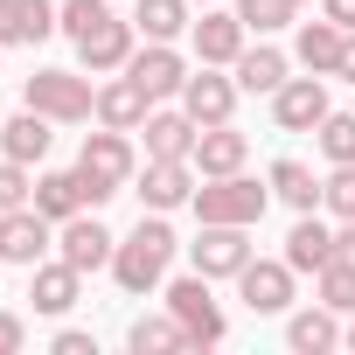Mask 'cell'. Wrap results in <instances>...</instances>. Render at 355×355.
<instances>
[{
	"label": "cell",
	"mask_w": 355,
	"mask_h": 355,
	"mask_svg": "<svg viewBox=\"0 0 355 355\" xmlns=\"http://www.w3.org/2000/svg\"><path fill=\"white\" fill-rule=\"evenodd\" d=\"M174 251H182V237L167 230V216H160V209H139V223H132V230L119 237V251H112V279H119V293H125V300L160 293Z\"/></svg>",
	"instance_id": "cell-1"
},
{
	"label": "cell",
	"mask_w": 355,
	"mask_h": 355,
	"mask_svg": "<svg viewBox=\"0 0 355 355\" xmlns=\"http://www.w3.org/2000/svg\"><path fill=\"white\" fill-rule=\"evenodd\" d=\"M196 223H265V209H272V182H251V174L237 167V174H202L196 182Z\"/></svg>",
	"instance_id": "cell-2"
},
{
	"label": "cell",
	"mask_w": 355,
	"mask_h": 355,
	"mask_svg": "<svg viewBox=\"0 0 355 355\" xmlns=\"http://www.w3.org/2000/svg\"><path fill=\"white\" fill-rule=\"evenodd\" d=\"M21 105L49 112L56 125H84V119H98V84H91V70H35V77H21Z\"/></svg>",
	"instance_id": "cell-3"
},
{
	"label": "cell",
	"mask_w": 355,
	"mask_h": 355,
	"mask_svg": "<svg viewBox=\"0 0 355 355\" xmlns=\"http://www.w3.org/2000/svg\"><path fill=\"white\" fill-rule=\"evenodd\" d=\"M216 279H202V272H189V279H167L160 286V300H167V313L189 327V348H216L223 334H230V313L216 306V293H209Z\"/></svg>",
	"instance_id": "cell-4"
},
{
	"label": "cell",
	"mask_w": 355,
	"mask_h": 355,
	"mask_svg": "<svg viewBox=\"0 0 355 355\" xmlns=\"http://www.w3.org/2000/svg\"><path fill=\"white\" fill-rule=\"evenodd\" d=\"M77 167L91 174V182H105L112 196H125V189L139 182V153H132V132H119V125H98V132H84V153H77Z\"/></svg>",
	"instance_id": "cell-5"
},
{
	"label": "cell",
	"mask_w": 355,
	"mask_h": 355,
	"mask_svg": "<svg viewBox=\"0 0 355 355\" xmlns=\"http://www.w3.org/2000/svg\"><path fill=\"white\" fill-rule=\"evenodd\" d=\"M189 258H196V272H202V279H237V272L258 258L251 223H202V230H196V244H189Z\"/></svg>",
	"instance_id": "cell-6"
},
{
	"label": "cell",
	"mask_w": 355,
	"mask_h": 355,
	"mask_svg": "<svg viewBox=\"0 0 355 355\" xmlns=\"http://www.w3.org/2000/svg\"><path fill=\"white\" fill-rule=\"evenodd\" d=\"M56 251V223L28 202V209H0V265H42Z\"/></svg>",
	"instance_id": "cell-7"
},
{
	"label": "cell",
	"mask_w": 355,
	"mask_h": 355,
	"mask_svg": "<svg viewBox=\"0 0 355 355\" xmlns=\"http://www.w3.org/2000/svg\"><path fill=\"white\" fill-rule=\"evenodd\" d=\"M244 42H251V28L237 21V8H202V15L189 21V49H196V63L230 70V63L244 56Z\"/></svg>",
	"instance_id": "cell-8"
},
{
	"label": "cell",
	"mask_w": 355,
	"mask_h": 355,
	"mask_svg": "<svg viewBox=\"0 0 355 355\" xmlns=\"http://www.w3.org/2000/svg\"><path fill=\"white\" fill-rule=\"evenodd\" d=\"M334 112V98H327V77H286L279 91H272V125L279 132H313L320 119Z\"/></svg>",
	"instance_id": "cell-9"
},
{
	"label": "cell",
	"mask_w": 355,
	"mask_h": 355,
	"mask_svg": "<svg viewBox=\"0 0 355 355\" xmlns=\"http://www.w3.org/2000/svg\"><path fill=\"white\" fill-rule=\"evenodd\" d=\"M112 251H119V237L98 223V209H84V216L56 223V258H63V265H77L84 279H91V272H112Z\"/></svg>",
	"instance_id": "cell-10"
},
{
	"label": "cell",
	"mask_w": 355,
	"mask_h": 355,
	"mask_svg": "<svg viewBox=\"0 0 355 355\" xmlns=\"http://www.w3.org/2000/svg\"><path fill=\"white\" fill-rule=\"evenodd\" d=\"M125 77H132L153 105H167V98H182V84H189V56L174 49V42H139L132 63H125Z\"/></svg>",
	"instance_id": "cell-11"
},
{
	"label": "cell",
	"mask_w": 355,
	"mask_h": 355,
	"mask_svg": "<svg viewBox=\"0 0 355 355\" xmlns=\"http://www.w3.org/2000/svg\"><path fill=\"white\" fill-rule=\"evenodd\" d=\"M237 77H223L216 63H202V70H189V84H182V112L196 119V125H230L237 119Z\"/></svg>",
	"instance_id": "cell-12"
},
{
	"label": "cell",
	"mask_w": 355,
	"mask_h": 355,
	"mask_svg": "<svg viewBox=\"0 0 355 355\" xmlns=\"http://www.w3.org/2000/svg\"><path fill=\"white\" fill-rule=\"evenodd\" d=\"M132 49H139V28H132V15L119 21V15H105L91 35H77V63L91 70V77H112V70H125L132 63Z\"/></svg>",
	"instance_id": "cell-13"
},
{
	"label": "cell",
	"mask_w": 355,
	"mask_h": 355,
	"mask_svg": "<svg viewBox=\"0 0 355 355\" xmlns=\"http://www.w3.org/2000/svg\"><path fill=\"white\" fill-rule=\"evenodd\" d=\"M293 286H300V272L286 258H251L237 272V293H244L251 313H293Z\"/></svg>",
	"instance_id": "cell-14"
},
{
	"label": "cell",
	"mask_w": 355,
	"mask_h": 355,
	"mask_svg": "<svg viewBox=\"0 0 355 355\" xmlns=\"http://www.w3.org/2000/svg\"><path fill=\"white\" fill-rule=\"evenodd\" d=\"M196 182H202V174H196V160H146L139 167V209H182V202H196Z\"/></svg>",
	"instance_id": "cell-15"
},
{
	"label": "cell",
	"mask_w": 355,
	"mask_h": 355,
	"mask_svg": "<svg viewBox=\"0 0 355 355\" xmlns=\"http://www.w3.org/2000/svg\"><path fill=\"white\" fill-rule=\"evenodd\" d=\"M77 293H84V272H77V265H63V258H42V265H28V300H35V313L63 320V313L77 306Z\"/></svg>",
	"instance_id": "cell-16"
},
{
	"label": "cell",
	"mask_w": 355,
	"mask_h": 355,
	"mask_svg": "<svg viewBox=\"0 0 355 355\" xmlns=\"http://www.w3.org/2000/svg\"><path fill=\"white\" fill-rule=\"evenodd\" d=\"M341 334H348V320H341L327 300L286 313V348H293V355H327V348H341Z\"/></svg>",
	"instance_id": "cell-17"
},
{
	"label": "cell",
	"mask_w": 355,
	"mask_h": 355,
	"mask_svg": "<svg viewBox=\"0 0 355 355\" xmlns=\"http://www.w3.org/2000/svg\"><path fill=\"white\" fill-rule=\"evenodd\" d=\"M35 209H42L49 223L84 216V209H91V182H84V167H49V174H35Z\"/></svg>",
	"instance_id": "cell-18"
},
{
	"label": "cell",
	"mask_w": 355,
	"mask_h": 355,
	"mask_svg": "<svg viewBox=\"0 0 355 355\" xmlns=\"http://www.w3.org/2000/svg\"><path fill=\"white\" fill-rule=\"evenodd\" d=\"M49 146H56V119L49 112H35V105H21L8 125H0V153H8V160H49Z\"/></svg>",
	"instance_id": "cell-19"
},
{
	"label": "cell",
	"mask_w": 355,
	"mask_h": 355,
	"mask_svg": "<svg viewBox=\"0 0 355 355\" xmlns=\"http://www.w3.org/2000/svg\"><path fill=\"white\" fill-rule=\"evenodd\" d=\"M230 77H237V91H251V98H272V91L293 77V63H286V49H272V42L258 35V42H244V56L230 63Z\"/></svg>",
	"instance_id": "cell-20"
},
{
	"label": "cell",
	"mask_w": 355,
	"mask_h": 355,
	"mask_svg": "<svg viewBox=\"0 0 355 355\" xmlns=\"http://www.w3.org/2000/svg\"><path fill=\"white\" fill-rule=\"evenodd\" d=\"M146 112H153V98L125 77V70H112L105 84H98V125H119V132H139L146 125Z\"/></svg>",
	"instance_id": "cell-21"
},
{
	"label": "cell",
	"mask_w": 355,
	"mask_h": 355,
	"mask_svg": "<svg viewBox=\"0 0 355 355\" xmlns=\"http://www.w3.org/2000/svg\"><path fill=\"white\" fill-rule=\"evenodd\" d=\"M279 258H286L300 279H306V272H320V265L334 258V223H327L320 209H306V216L286 230V251H279Z\"/></svg>",
	"instance_id": "cell-22"
},
{
	"label": "cell",
	"mask_w": 355,
	"mask_h": 355,
	"mask_svg": "<svg viewBox=\"0 0 355 355\" xmlns=\"http://www.w3.org/2000/svg\"><path fill=\"white\" fill-rule=\"evenodd\" d=\"M139 132H146V160H189V153H196V132H202V125H196L189 112H167V105H153Z\"/></svg>",
	"instance_id": "cell-23"
},
{
	"label": "cell",
	"mask_w": 355,
	"mask_h": 355,
	"mask_svg": "<svg viewBox=\"0 0 355 355\" xmlns=\"http://www.w3.org/2000/svg\"><path fill=\"white\" fill-rule=\"evenodd\" d=\"M341 42H348V28L320 15V21H300V35H293V56H300L313 77H334V70H341Z\"/></svg>",
	"instance_id": "cell-24"
},
{
	"label": "cell",
	"mask_w": 355,
	"mask_h": 355,
	"mask_svg": "<svg viewBox=\"0 0 355 355\" xmlns=\"http://www.w3.org/2000/svg\"><path fill=\"white\" fill-rule=\"evenodd\" d=\"M189 160H196V174H237V167L251 160V139H244L237 125H202Z\"/></svg>",
	"instance_id": "cell-25"
},
{
	"label": "cell",
	"mask_w": 355,
	"mask_h": 355,
	"mask_svg": "<svg viewBox=\"0 0 355 355\" xmlns=\"http://www.w3.org/2000/svg\"><path fill=\"white\" fill-rule=\"evenodd\" d=\"M265 182H272V196H279L293 216L320 209V174H313L306 160H293V153H286V160H272V167H265Z\"/></svg>",
	"instance_id": "cell-26"
},
{
	"label": "cell",
	"mask_w": 355,
	"mask_h": 355,
	"mask_svg": "<svg viewBox=\"0 0 355 355\" xmlns=\"http://www.w3.org/2000/svg\"><path fill=\"white\" fill-rule=\"evenodd\" d=\"M189 21H196V0H132L139 42H174V35H189Z\"/></svg>",
	"instance_id": "cell-27"
},
{
	"label": "cell",
	"mask_w": 355,
	"mask_h": 355,
	"mask_svg": "<svg viewBox=\"0 0 355 355\" xmlns=\"http://www.w3.org/2000/svg\"><path fill=\"white\" fill-rule=\"evenodd\" d=\"M125 348H132V355H182V348H189V327L174 320V313H139V320L125 327Z\"/></svg>",
	"instance_id": "cell-28"
},
{
	"label": "cell",
	"mask_w": 355,
	"mask_h": 355,
	"mask_svg": "<svg viewBox=\"0 0 355 355\" xmlns=\"http://www.w3.org/2000/svg\"><path fill=\"white\" fill-rule=\"evenodd\" d=\"M313 146L327 153V167H348V160H355V112H327V119L313 125Z\"/></svg>",
	"instance_id": "cell-29"
},
{
	"label": "cell",
	"mask_w": 355,
	"mask_h": 355,
	"mask_svg": "<svg viewBox=\"0 0 355 355\" xmlns=\"http://www.w3.org/2000/svg\"><path fill=\"white\" fill-rule=\"evenodd\" d=\"M313 300H327V306L348 320V313H355V265H334V258H327V265L313 272Z\"/></svg>",
	"instance_id": "cell-30"
},
{
	"label": "cell",
	"mask_w": 355,
	"mask_h": 355,
	"mask_svg": "<svg viewBox=\"0 0 355 355\" xmlns=\"http://www.w3.org/2000/svg\"><path fill=\"white\" fill-rule=\"evenodd\" d=\"M320 209L334 223H355V160L348 167H327V182H320Z\"/></svg>",
	"instance_id": "cell-31"
},
{
	"label": "cell",
	"mask_w": 355,
	"mask_h": 355,
	"mask_svg": "<svg viewBox=\"0 0 355 355\" xmlns=\"http://www.w3.org/2000/svg\"><path fill=\"white\" fill-rule=\"evenodd\" d=\"M105 15H112V0H56V35L77 42V35H91Z\"/></svg>",
	"instance_id": "cell-32"
},
{
	"label": "cell",
	"mask_w": 355,
	"mask_h": 355,
	"mask_svg": "<svg viewBox=\"0 0 355 355\" xmlns=\"http://www.w3.org/2000/svg\"><path fill=\"white\" fill-rule=\"evenodd\" d=\"M293 15H300L293 0H237V21H244L251 35H279V28H286Z\"/></svg>",
	"instance_id": "cell-33"
},
{
	"label": "cell",
	"mask_w": 355,
	"mask_h": 355,
	"mask_svg": "<svg viewBox=\"0 0 355 355\" xmlns=\"http://www.w3.org/2000/svg\"><path fill=\"white\" fill-rule=\"evenodd\" d=\"M28 202H35L28 160H8V153H0V209H28Z\"/></svg>",
	"instance_id": "cell-34"
},
{
	"label": "cell",
	"mask_w": 355,
	"mask_h": 355,
	"mask_svg": "<svg viewBox=\"0 0 355 355\" xmlns=\"http://www.w3.org/2000/svg\"><path fill=\"white\" fill-rule=\"evenodd\" d=\"M28 42V0H0V49Z\"/></svg>",
	"instance_id": "cell-35"
},
{
	"label": "cell",
	"mask_w": 355,
	"mask_h": 355,
	"mask_svg": "<svg viewBox=\"0 0 355 355\" xmlns=\"http://www.w3.org/2000/svg\"><path fill=\"white\" fill-rule=\"evenodd\" d=\"M21 348H28V320L15 306H0V355H21Z\"/></svg>",
	"instance_id": "cell-36"
},
{
	"label": "cell",
	"mask_w": 355,
	"mask_h": 355,
	"mask_svg": "<svg viewBox=\"0 0 355 355\" xmlns=\"http://www.w3.org/2000/svg\"><path fill=\"white\" fill-rule=\"evenodd\" d=\"M56 35V0H28V42H49Z\"/></svg>",
	"instance_id": "cell-37"
},
{
	"label": "cell",
	"mask_w": 355,
	"mask_h": 355,
	"mask_svg": "<svg viewBox=\"0 0 355 355\" xmlns=\"http://www.w3.org/2000/svg\"><path fill=\"white\" fill-rule=\"evenodd\" d=\"M56 355H98V341L84 334V327H56V341H49Z\"/></svg>",
	"instance_id": "cell-38"
},
{
	"label": "cell",
	"mask_w": 355,
	"mask_h": 355,
	"mask_svg": "<svg viewBox=\"0 0 355 355\" xmlns=\"http://www.w3.org/2000/svg\"><path fill=\"white\" fill-rule=\"evenodd\" d=\"M334 265H355V223L334 230Z\"/></svg>",
	"instance_id": "cell-39"
},
{
	"label": "cell",
	"mask_w": 355,
	"mask_h": 355,
	"mask_svg": "<svg viewBox=\"0 0 355 355\" xmlns=\"http://www.w3.org/2000/svg\"><path fill=\"white\" fill-rule=\"evenodd\" d=\"M320 15L341 21V28H355V0H320Z\"/></svg>",
	"instance_id": "cell-40"
},
{
	"label": "cell",
	"mask_w": 355,
	"mask_h": 355,
	"mask_svg": "<svg viewBox=\"0 0 355 355\" xmlns=\"http://www.w3.org/2000/svg\"><path fill=\"white\" fill-rule=\"evenodd\" d=\"M341 84H355V28H348V42H341V70H334Z\"/></svg>",
	"instance_id": "cell-41"
},
{
	"label": "cell",
	"mask_w": 355,
	"mask_h": 355,
	"mask_svg": "<svg viewBox=\"0 0 355 355\" xmlns=\"http://www.w3.org/2000/svg\"><path fill=\"white\" fill-rule=\"evenodd\" d=\"M341 348H355V313H348V334H341Z\"/></svg>",
	"instance_id": "cell-42"
},
{
	"label": "cell",
	"mask_w": 355,
	"mask_h": 355,
	"mask_svg": "<svg viewBox=\"0 0 355 355\" xmlns=\"http://www.w3.org/2000/svg\"><path fill=\"white\" fill-rule=\"evenodd\" d=\"M196 8H216V0H196Z\"/></svg>",
	"instance_id": "cell-43"
},
{
	"label": "cell",
	"mask_w": 355,
	"mask_h": 355,
	"mask_svg": "<svg viewBox=\"0 0 355 355\" xmlns=\"http://www.w3.org/2000/svg\"><path fill=\"white\" fill-rule=\"evenodd\" d=\"M293 8H306V0H293Z\"/></svg>",
	"instance_id": "cell-44"
}]
</instances>
